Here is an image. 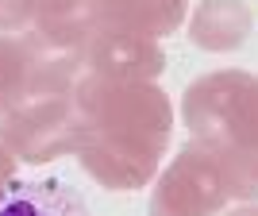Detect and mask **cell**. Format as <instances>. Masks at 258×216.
I'll list each match as a JSON object with an SVG mask.
<instances>
[{"label": "cell", "mask_w": 258, "mask_h": 216, "mask_svg": "<svg viewBox=\"0 0 258 216\" xmlns=\"http://www.w3.org/2000/svg\"><path fill=\"white\" fill-rule=\"evenodd\" d=\"M0 216H97L70 178L31 174L0 189Z\"/></svg>", "instance_id": "obj_1"}]
</instances>
